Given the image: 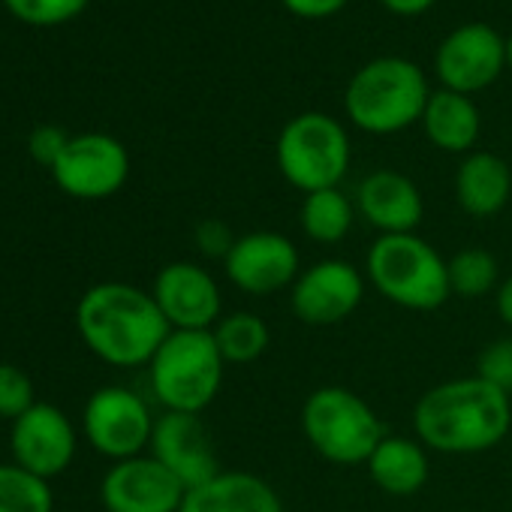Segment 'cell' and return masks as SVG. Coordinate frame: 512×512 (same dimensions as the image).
<instances>
[{
    "label": "cell",
    "instance_id": "obj_4",
    "mask_svg": "<svg viewBox=\"0 0 512 512\" xmlns=\"http://www.w3.org/2000/svg\"><path fill=\"white\" fill-rule=\"evenodd\" d=\"M425 73L407 58H374L368 61L344 91V109L350 121L374 136H392L422 121L428 106Z\"/></svg>",
    "mask_w": 512,
    "mask_h": 512
},
{
    "label": "cell",
    "instance_id": "obj_30",
    "mask_svg": "<svg viewBox=\"0 0 512 512\" xmlns=\"http://www.w3.org/2000/svg\"><path fill=\"white\" fill-rule=\"evenodd\" d=\"M235 238L238 235H232L229 226L220 220H202L196 226V244L205 256H220V260H226V253L235 244Z\"/></svg>",
    "mask_w": 512,
    "mask_h": 512
},
{
    "label": "cell",
    "instance_id": "obj_11",
    "mask_svg": "<svg viewBox=\"0 0 512 512\" xmlns=\"http://www.w3.org/2000/svg\"><path fill=\"white\" fill-rule=\"evenodd\" d=\"M506 67V40L482 22H470L446 34L437 46L434 70L446 91L476 94L497 82Z\"/></svg>",
    "mask_w": 512,
    "mask_h": 512
},
{
    "label": "cell",
    "instance_id": "obj_7",
    "mask_svg": "<svg viewBox=\"0 0 512 512\" xmlns=\"http://www.w3.org/2000/svg\"><path fill=\"white\" fill-rule=\"evenodd\" d=\"M278 169L296 190L338 187L350 169V136L326 112H302L278 136Z\"/></svg>",
    "mask_w": 512,
    "mask_h": 512
},
{
    "label": "cell",
    "instance_id": "obj_13",
    "mask_svg": "<svg viewBox=\"0 0 512 512\" xmlns=\"http://www.w3.org/2000/svg\"><path fill=\"white\" fill-rule=\"evenodd\" d=\"M151 296L172 332H211L223 317V296L208 269L178 260L157 272Z\"/></svg>",
    "mask_w": 512,
    "mask_h": 512
},
{
    "label": "cell",
    "instance_id": "obj_5",
    "mask_svg": "<svg viewBox=\"0 0 512 512\" xmlns=\"http://www.w3.org/2000/svg\"><path fill=\"white\" fill-rule=\"evenodd\" d=\"M302 431L317 455L341 467L368 464L386 428L374 407L347 386H320L302 407Z\"/></svg>",
    "mask_w": 512,
    "mask_h": 512
},
{
    "label": "cell",
    "instance_id": "obj_22",
    "mask_svg": "<svg viewBox=\"0 0 512 512\" xmlns=\"http://www.w3.org/2000/svg\"><path fill=\"white\" fill-rule=\"evenodd\" d=\"M211 338L226 365H250L256 359H263V353L269 350L272 329L260 314L232 311L217 320V326L211 329Z\"/></svg>",
    "mask_w": 512,
    "mask_h": 512
},
{
    "label": "cell",
    "instance_id": "obj_6",
    "mask_svg": "<svg viewBox=\"0 0 512 512\" xmlns=\"http://www.w3.org/2000/svg\"><path fill=\"white\" fill-rule=\"evenodd\" d=\"M226 362L211 332H169L154 359L148 380L154 398L172 413L199 416L220 395Z\"/></svg>",
    "mask_w": 512,
    "mask_h": 512
},
{
    "label": "cell",
    "instance_id": "obj_25",
    "mask_svg": "<svg viewBox=\"0 0 512 512\" xmlns=\"http://www.w3.org/2000/svg\"><path fill=\"white\" fill-rule=\"evenodd\" d=\"M49 479L19 464H0V512H52Z\"/></svg>",
    "mask_w": 512,
    "mask_h": 512
},
{
    "label": "cell",
    "instance_id": "obj_31",
    "mask_svg": "<svg viewBox=\"0 0 512 512\" xmlns=\"http://www.w3.org/2000/svg\"><path fill=\"white\" fill-rule=\"evenodd\" d=\"M281 4L299 19H329L347 7V0H281Z\"/></svg>",
    "mask_w": 512,
    "mask_h": 512
},
{
    "label": "cell",
    "instance_id": "obj_3",
    "mask_svg": "<svg viewBox=\"0 0 512 512\" xmlns=\"http://www.w3.org/2000/svg\"><path fill=\"white\" fill-rule=\"evenodd\" d=\"M365 278L383 299L407 311H437L452 296L446 260L416 232L377 235L365 256Z\"/></svg>",
    "mask_w": 512,
    "mask_h": 512
},
{
    "label": "cell",
    "instance_id": "obj_17",
    "mask_svg": "<svg viewBox=\"0 0 512 512\" xmlns=\"http://www.w3.org/2000/svg\"><path fill=\"white\" fill-rule=\"evenodd\" d=\"M356 211L380 235H404L416 232V226L422 223L425 202L413 178L395 169H377L359 184Z\"/></svg>",
    "mask_w": 512,
    "mask_h": 512
},
{
    "label": "cell",
    "instance_id": "obj_28",
    "mask_svg": "<svg viewBox=\"0 0 512 512\" xmlns=\"http://www.w3.org/2000/svg\"><path fill=\"white\" fill-rule=\"evenodd\" d=\"M476 377H482L494 389L512 395V338H497L479 353Z\"/></svg>",
    "mask_w": 512,
    "mask_h": 512
},
{
    "label": "cell",
    "instance_id": "obj_33",
    "mask_svg": "<svg viewBox=\"0 0 512 512\" xmlns=\"http://www.w3.org/2000/svg\"><path fill=\"white\" fill-rule=\"evenodd\" d=\"M494 308H497V317L512 329V275L506 281H500V287L494 293Z\"/></svg>",
    "mask_w": 512,
    "mask_h": 512
},
{
    "label": "cell",
    "instance_id": "obj_20",
    "mask_svg": "<svg viewBox=\"0 0 512 512\" xmlns=\"http://www.w3.org/2000/svg\"><path fill=\"white\" fill-rule=\"evenodd\" d=\"M365 467L374 485L392 497H410L422 491L431 476V461H428L425 446L401 434H386L371 452Z\"/></svg>",
    "mask_w": 512,
    "mask_h": 512
},
{
    "label": "cell",
    "instance_id": "obj_2",
    "mask_svg": "<svg viewBox=\"0 0 512 512\" xmlns=\"http://www.w3.org/2000/svg\"><path fill=\"white\" fill-rule=\"evenodd\" d=\"M76 329L85 347L115 368L148 365L172 332L154 296L121 281L94 284L82 293Z\"/></svg>",
    "mask_w": 512,
    "mask_h": 512
},
{
    "label": "cell",
    "instance_id": "obj_19",
    "mask_svg": "<svg viewBox=\"0 0 512 512\" xmlns=\"http://www.w3.org/2000/svg\"><path fill=\"white\" fill-rule=\"evenodd\" d=\"M512 193V172L503 157L491 151H470L455 172V199L470 217H494L506 208Z\"/></svg>",
    "mask_w": 512,
    "mask_h": 512
},
{
    "label": "cell",
    "instance_id": "obj_8",
    "mask_svg": "<svg viewBox=\"0 0 512 512\" xmlns=\"http://www.w3.org/2000/svg\"><path fill=\"white\" fill-rule=\"evenodd\" d=\"M154 422L157 419L151 416L145 398L124 386L97 389L82 416L88 443L112 461L142 455L151 446Z\"/></svg>",
    "mask_w": 512,
    "mask_h": 512
},
{
    "label": "cell",
    "instance_id": "obj_21",
    "mask_svg": "<svg viewBox=\"0 0 512 512\" xmlns=\"http://www.w3.org/2000/svg\"><path fill=\"white\" fill-rule=\"evenodd\" d=\"M422 130L428 142L446 154H467L482 130V118L476 103L458 91H434L422 112Z\"/></svg>",
    "mask_w": 512,
    "mask_h": 512
},
{
    "label": "cell",
    "instance_id": "obj_29",
    "mask_svg": "<svg viewBox=\"0 0 512 512\" xmlns=\"http://www.w3.org/2000/svg\"><path fill=\"white\" fill-rule=\"evenodd\" d=\"M67 142H70V136H67L61 127H55V124H43V127H37V130L31 133V139H28V151H31V157H34L40 166L52 169V166L58 163V157L64 154Z\"/></svg>",
    "mask_w": 512,
    "mask_h": 512
},
{
    "label": "cell",
    "instance_id": "obj_16",
    "mask_svg": "<svg viewBox=\"0 0 512 512\" xmlns=\"http://www.w3.org/2000/svg\"><path fill=\"white\" fill-rule=\"evenodd\" d=\"M148 449L166 470L181 479L184 488H196L220 473L211 434L193 413L166 410L163 416H157Z\"/></svg>",
    "mask_w": 512,
    "mask_h": 512
},
{
    "label": "cell",
    "instance_id": "obj_15",
    "mask_svg": "<svg viewBox=\"0 0 512 512\" xmlns=\"http://www.w3.org/2000/svg\"><path fill=\"white\" fill-rule=\"evenodd\" d=\"M10 449L19 467L40 479H52L76 458V428L61 407L37 401L13 422Z\"/></svg>",
    "mask_w": 512,
    "mask_h": 512
},
{
    "label": "cell",
    "instance_id": "obj_23",
    "mask_svg": "<svg viewBox=\"0 0 512 512\" xmlns=\"http://www.w3.org/2000/svg\"><path fill=\"white\" fill-rule=\"evenodd\" d=\"M356 214H359L356 202H350V196H344L341 187H329V190H317L305 196L299 220H302V232L311 241L338 244L350 235Z\"/></svg>",
    "mask_w": 512,
    "mask_h": 512
},
{
    "label": "cell",
    "instance_id": "obj_27",
    "mask_svg": "<svg viewBox=\"0 0 512 512\" xmlns=\"http://www.w3.org/2000/svg\"><path fill=\"white\" fill-rule=\"evenodd\" d=\"M37 404L31 377L10 362H0V419L16 422L22 413H28Z\"/></svg>",
    "mask_w": 512,
    "mask_h": 512
},
{
    "label": "cell",
    "instance_id": "obj_14",
    "mask_svg": "<svg viewBox=\"0 0 512 512\" xmlns=\"http://www.w3.org/2000/svg\"><path fill=\"white\" fill-rule=\"evenodd\" d=\"M187 488L154 455L115 461L100 485L106 512H178Z\"/></svg>",
    "mask_w": 512,
    "mask_h": 512
},
{
    "label": "cell",
    "instance_id": "obj_10",
    "mask_svg": "<svg viewBox=\"0 0 512 512\" xmlns=\"http://www.w3.org/2000/svg\"><path fill=\"white\" fill-rule=\"evenodd\" d=\"M223 269L235 290L256 299L290 290L302 275L296 244L284 232H266V229L238 235L226 253Z\"/></svg>",
    "mask_w": 512,
    "mask_h": 512
},
{
    "label": "cell",
    "instance_id": "obj_12",
    "mask_svg": "<svg viewBox=\"0 0 512 512\" xmlns=\"http://www.w3.org/2000/svg\"><path fill=\"white\" fill-rule=\"evenodd\" d=\"M365 275L347 260H320L290 287L293 314L305 326H338L356 314L365 299Z\"/></svg>",
    "mask_w": 512,
    "mask_h": 512
},
{
    "label": "cell",
    "instance_id": "obj_1",
    "mask_svg": "<svg viewBox=\"0 0 512 512\" xmlns=\"http://www.w3.org/2000/svg\"><path fill=\"white\" fill-rule=\"evenodd\" d=\"M509 428V395L476 374L431 386L413 407V431L419 443L443 455L488 452L503 443Z\"/></svg>",
    "mask_w": 512,
    "mask_h": 512
},
{
    "label": "cell",
    "instance_id": "obj_32",
    "mask_svg": "<svg viewBox=\"0 0 512 512\" xmlns=\"http://www.w3.org/2000/svg\"><path fill=\"white\" fill-rule=\"evenodd\" d=\"M380 4L395 16H422L434 7V0H380Z\"/></svg>",
    "mask_w": 512,
    "mask_h": 512
},
{
    "label": "cell",
    "instance_id": "obj_24",
    "mask_svg": "<svg viewBox=\"0 0 512 512\" xmlns=\"http://www.w3.org/2000/svg\"><path fill=\"white\" fill-rule=\"evenodd\" d=\"M446 266H449L452 296L482 299L488 293H497V287H500V266H497L494 256L482 247L458 250L452 260H446Z\"/></svg>",
    "mask_w": 512,
    "mask_h": 512
},
{
    "label": "cell",
    "instance_id": "obj_34",
    "mask_svg": "<svg viewBox=\"0 0 512 512\" xmlns=\"http://www.w3.org/2000/svg\"><path fill=\"white\" fill-rule=\"evenodd\" d=\"M506 67L512 70V37L506 40Z\"/></svg>",
    "mask_w": 512,
    "mask_h": 512
},
{
    "label": "cell",
    "instance_id": "obj_26",
    "mask_svg": "<svg viewBox=\"0 0 512 512\" xmlns=\"http://www.w3.org/2000/svg\"><path fill=\"white\" fill-rule=\"evenodd\" d=\"M91 0H4L10 16L34 28H55L82 16Z\"/></svg>",
    "mask_w": 512,
    "mask_h": 512
},
{
    "label": "cell",
    "instance_id": "obj_9",
    "mask_svg": "<svg viewBox=\"0 0 512 512\" xmlns=\"http://www.w3.org/2000/svg\"><path fill=\"white\" fill-rule=\"evenodd\" d=\"M49 172L73 199H109L127 184L130 154L115 136L82 133L70 136L64 154Z\"/></svg>",
    "mask_w": 512,
    "mask_h": 512
},
{
    "label": "cell",
    "instance_id": "obj_18",
    "mask_svg": "<svg viewBox=\"0 0 512 512\" xmlns=\"http://www.w3.org/2000/svg\"><path fill=\"white\" fill-rule=\"evenodd\" d=\"M178 512H284V500L263 476L220 470L208 482L187 488Z\"/></svg>",
    "mask_w": 512,
    "mask_h": 512
}]
</instances>
